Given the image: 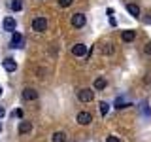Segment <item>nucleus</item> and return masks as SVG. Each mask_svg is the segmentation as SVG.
I'll return each instance as SVG.
<instances>
[{
    "mask_svg": "<svg viewBox=\"0 0 151 142\" xmlns=\"http://www.w3.org/2000/svg\"><path fill=\"white\" fill-rule=\"evenodd\" d=\"M32 30L36 32H45L47 30V19L45 17H36L32 21Z\"/></svg>",
    "mask_w": 151,
    "mask_h": 142,
    "instance_id": "f257e3e1",
    "label": "nucleus"
},
{
    "mask_svg": "<svg viewBox=\"0 0 151 142\" xmlns=\"http://www.w3.org/2000/svg\"><path fill=\"white\" fill-rule=\"evenodd\" d=\"M78 99L81 102H91L94 99V91H91V89H81V91L78 93Z\"/></svg>",
    "mask_w": 151,
    "mask_h": 142,
    "instance_id": "f03ea898",
    "label": "nucleus"
},
{
    "mask_svg": "<svg viewBox=\"0 0 151 142\" xmlns=\"http://www.w3.org/2000/svg\"><path fill=\"white\" fill-rule=\"evenodd\" d=\"M70 23H72V27H76V28H81L85 25V15H83V13H74Z\"/></svg>",
    "mask_w": 151,
    "mask_h": 142,
    "instance_id": "7ed1b4c3",
    "label": "nucleus"
},
{
    "mask_svg": "<svg viewBox=\"0 0 151 142\" xmlns=\"http://www.w3.org/2000/svg\"><path fill=\"white\" fill-rule=\"evenodd\" d=\"M91 121H93L91 112H79L78 114V123H79V125H89Z\"/></svg>",
    "mask_w": 151,
    "mask_h": 142,
    "instance_id": "20e7f679",
    "label": "nucleus"
},
{
    "mask_svg": "<svg viewBox=\"0 0 151 142\" xmlns=\"http://www.w3.org/2000/svg\"><path fill=\"white\" fill-rule=\"evenodd\" d=\"M2 27H4V30H8V32H15L17 23H15V19H13V17H6V19H4V23H2Z\"/></svg>",
    "mask_w": 151,
    "mask_h": 142,
    "instance_id": "39448f33",
    "label": "nucleus"
},
{
    "mask_svg": "<svg viewBox=\"0 0 151 142\" xmlns=\"http://www.w3.org/2000/svg\"><path fill=\"white\" fill-rule=\"evenodd\" d=\"M2 66H4V70H6V72H15V70H17V63L13 59H9V57L2 61Z\"/></svg>",
    "mask_w": 151,
    "mask_h": 142,
    "instance_id": "423d86ee",
    "label": "nucleus"
},
{
    "mask_svg": "<svg viewBox=\"0 0 151 142\" xmlns=\"http://www.w3.org/2000/svg\"><path fill=\"white\" fill-rule=\"evenodd\" d=\"M23 99H25V101H36V99H38L36 89H32V87H25V89H23Z\"/></svg>",
    "mask_w": 151,
    "mask_h": 142,
    "instance_id": "0eeeda50",
    "label": "nucleus"
},
{
    "mask_svg": "<svg viewBox=\"0 0 151 142\" xmlns=\"http://www.w3.org/2000/svg\"><path fill=\"white\" fill-rule=\"evenodd\" d=\"M72 53H74L76 57H83V55H87L89 51H87V46H85V44H76V46L72 47Z\"/></svg>",
    "mask_w": 151,
    "mask_h": 142,
    "instance_id": "6e6552de",
    "label": "nucleus"
},
{
    "mask_svg": "<svg viewBox=\"0 0 151 142\" xmlns=\"http://www.w3.org/2000/svg\"><path fill=\"white\" fill-rule=\"evenodd\" d=\"M32 133V123L30 121H21L19 123V135H28Z\"/></svg>",
    "mask_w": 151,
    "mask_h": 142,
    "instance_id": "1a4fd4ad",
    "label": "nucleus"
},
{
    "mask_svg": "<svg viewBox=\"0 0 151 142\" xmlns=\"http://www.w3.org/2000/svg\"><path fill=\"white\" fill-rule=\"evenodd\" d=\"M136 38V30H123L121 32V40L123 42H132Z\"/></svg>",
    "mask_w": 151,
    "mask_h": 142,
    "instance_id": "9d476101",
    "label": "nucleus"
},
{
    "mask_svg": "<svg viewBox=\"0 0 151 142\" xmlns=\"http://www.w3.org/2000/svg\"><path fill=\"white\" fill-rule=\"evenodd\" d=\"M23 44V36L19 32H12V47H21Z\"/></svg>",
    "mask_w": 151,
    "mask_h": 142,
    "instance_id": "9b49d317",
    "label": "nucleus"
},
{
    "mask_svg": "<svg viewBox=\"0 0 151 142\" xmlns=\"http://www.w3.org/2000/svg\"><path fill=\"white\" fill-rule=\"evenodd\" d=\"M127 12H129L132 17H138L140 15V8L136 6V4H127Z\"/></svg>",
    "mask_w": 151,
    "mask_h": 142,
    "instance_id": "f8f14e48",
    "label": "nucleus"
},
{
    "mask_svg": "<svg viewBox=\"0 0 151 142\" xmlns=\"http://www.w3.org/2000/svg\"><path fill=\"white\" fill-rule=\"evenodd\" d=\"M94 89H98V91L106 89V80H104V78H96V80H94Z\"/></svg>",
    "mask_w": 151,
    "mask_h": 142,
    "instance_id": "ddd939ff",
    "label": "nucleus"
},
{
    "mask_svg": "<svg viewBox=\"0 0 151 142\" xmlns=\"http://www.w3.org/2000/svg\"><path fill=\"white\" fill-rule=\"evenodd\" d=\"M53 142H66V135L63 131H57L53 135Z\"/></svg>",
    "mask_w": 151,
    "mask_h": 142,
    "instance_id": "4468645a",
    "label": "nucleus"
},
{
    "mask_svg": "<svg viewBox=\"0 0 151 142\" xmlns=\"http://www.w3.org/2000/svg\"><path fill=\"white\" fill-rule=\"evenodd\" d=\"M9 8H12L13 12H19V9H23V2L21 0H12V2H9Z\"/></svg>",
    "mask_w": 151,
    "mask_h": 142,
    "instance_id": "2eb2a0df",
    "label": "nucleus"
},
{
    "mask_svg": "<svg viewBox=\"0 0 151 142\" xmlns=\"http://www.w3.org/2000/svg\"><path fill=\"white\" fill-rule=\"evenodd\" d=\"M108 112H110V104L102 101V102H100V114H102V116H106Z\"/></svg>",
    "mask_w": 151,
    "mask_h": 142,
    "instance_id": "dca6fc26",
    "label": "nucleus"
},
{
    "mask_svg": "<svg viewBox=\"0 0 151 142\" xmlns=\"http://www.w3.org/2000/svg\"><path fill=\"white\" fill-rule=\"evenodd\" d=\"M102 53H104V55H111V53H113V46H111V44H106V46L102 47Z\"/></svg>",
    "mask_w": 151,
    "mask_h": 142,
    "instance_id": "f3484780",
    "label": "nucleus"
},
{
    "mask_svg": "<svg viewBox=\"0 0 151 142\" xmlns=\"http://www.w3.org/2000/svg\"><path fill=\"white\" fill-rule=\"evenodd\" d=\"M127 106H130V104H127L123 99H117V101H115V108H119V110H121V108H127Z\"/></svg>",
    "mask_w": 151,
    "mask_h": 142,
    "instance_id": "a211bd4d",
    "label": "nucleus"
},
{
    "mask_svg": "<svg viewBox=\"0 0 151 142\" xmlns=\"http://www.w3.org/2000/svg\"><path fill=\"white\" fill-rule=\"evenodd\" d=\"M72 2L74 0H59V6L60 8H68V6H72Z\"/></svg>",
    "mask_w": 151,
    "mask_h": 142,
    "instance_id": "6ab92c4d",
    "label": "nucleus"
},
{
    "mask_svg": "<svg viewBox=\"0 0 151 142\" xmlns=\"http://www.w3.org/2000/svg\"><path fill=\"white\" fill-rule=\"evenodd\" d=\"M142 112H144V116H151V110L147 108V102H142Z\"/></svg>",
    "mask_w": 151,
    "mask_h": 142,
    "instance_id": "aec40b11",
    "label": "nucleus"
},
{
    "mask_svg": "<svg viewBox=\"0 0 151 142\" xmlns=\"http://www.w3.org/2000/svg\"><path fill=\"white\" fill-rule=\"evenodd\" d=\"M12 117H23V110L21 108H15V110L12 112Z\"/></svg>",
    "mask_w": 151,
    "mask_h": 142,
    "instance_id": "412c9836",
    "label": "nucleus"
},
{
    "mask_svg": "<svg viewBox=\"0 0 151 142\" xmlns=\"http://www.w3.org/2000/svg\"><path fill=\"white\" fill-rule=\"evenodd\" d=\"M106 142H121V140H119V136H113L111 135V136H108V138H106Z\"/></svg>",
    "mask_w": 151,
    "mask_h": 142,
    "instance_id": "4be33fe9",
    "label": "nucleus"
},
{
    "mask_svg": "<svg viewBox=\"0 0 151 142\" xmlns=\"http://www.w3.org/2000/svg\"><path fill=\"white\" fill-rule=\"evenodd\" d=\"M144 51H145V53H147V55H151V42H147V44H145Z\"/></svg>",
    "mask_w": 151,
    "mask_h": 142,
    "instance_id": "5701e85b",
    "label": "nucleus"
},
{
    "mask_svg": "<svg viewBox=\"0 0 151 142\" xmlns=\"http://www.w3.org/2000/svg\"><path fill=\"white\" fill-rule=\"evenodd\" d=\"M4 116H6V108H4V106H0V120H2Z\"/></svg>",
    "mask_w": 151,
    "mask_h": 142,
    "instance_id": "b1692460",
    "label": "nucleus"
},
{
    "mask_svg": "<svg viewBox=\"0 0 151 142\" xmlns=\"http://www.w3.org/2000/svg\"><path fill=\"white\" fill-rule=\"evenodd\" d=\"M2 93H4V89H2V85H0V97H2Z\"/></svg>",
    "mask_w": 151,
    "mask_h": 142,
    "instance_id": "393cba45",
    "label": "nucleus"
},
{
    "mask_svg": "<svg viewBox=\"0 0 151 142\" xmlns=\"http://www.w3.org/2000/svg\"><path fill=\"white\" fill-rule=\"evenodd\" d=\"M0 133H2V123H0Z\"/></svg>",
    "mask_w": 151,
    "mask_h": 142,
    "instance_id": "a878e982",
    "label": "nucleus"
}]
</instances>
